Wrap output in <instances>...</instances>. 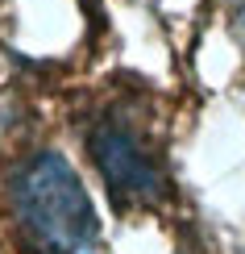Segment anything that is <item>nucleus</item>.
Listing matches in <instances>:
<instances>
[{
	"mask_svg": "<svg viewBox=\"0 0 245 254\" xmlns=\"http://www.w3.org/2000/svg\"><path fill=\"white\" fill-rule=\"evenodd\" d=\"M13 217L34 254H100L96 204L75 167L54 150H38L17 167Z\"/></svg>",
	"mask_w": 245,
	"mask_h": 254,
	"instance_id": "nucleus-1",
	"label": "nucleus"
},
{
	"mask_svg": "<svg viewBox=\"0 0 245 254\" xmlns=\"http://www.w3.org/2000/svg\"><path fill=\"white\" fill-rule=\"evenodd\" d=\"M88 150L116 208H150L166 192V175L150 137L125 117H100L88 129Z\"/></svg>",
	"mask_w": 245,
	"mask_h": 254,
	"instance_id": "nucleus-2",
	"label": "nucleus"
}]
</instances>
